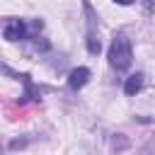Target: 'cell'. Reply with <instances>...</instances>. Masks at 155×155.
<instances>
[{
	"mask_svg": "<svg viewBox=\"0 0 155 155\" xmlns=\"http://www.w3.org/2000/svg\"><path fill=\"white\" fill-rule=\"evenodd\" d=\"M131 61H133V53H131L128 39L121 36V34L114 36V41H111V46H109V63H111V68H114V70H128Z\"/></svg>",
	"mask_w": 155,
	"mask_h": 155,
	"instance_id": "cell-1",
	"label": "cell"
},
{
	"mask_svg": "<svg viewBox=\"0 0 155 155\" xmlns=\"http://www.w3.org/2000/svg\"><path fill=\"white\" fill-rule=\"evenodd\" d=\"M85 12H87V51L92 56H97L102 51V44H99V36H97V17H94L90 2H85Z\"/></svg>",
	"mask_w": 155,
	"mask_h": 155,
	"instance_id": "cell-2",
	"label": "cell"
},
{
	"mask_svg": "<svg viewBox=\"0 0 155 155\" xmlns=\"http://www.w3.org/2000/svg\"><path fill=\"white\" fill-rule=\"evenodd\" d=\"M24 36H27V24L22 19L7 22V27H5V39L7 41H17V39H24Z\"/></svg>",
	"mask_w": 155,
	"mask_h": 155,
	"instance_id": "cell-3",
	"label": "cell"
},
{
	"mask_svg": "<svg viewBox=\"0 0 155 155\" xmlns=\"http://www.w3.org/2000/svg\"><path fill=\"white\" fill-rule=\"evenodd\" d=\"M87 80H90V68H75L68 75V87L70 90H80Z\"/></svg>",
	"mask_w": 155,
	"mask_h": 155,
	"instance_id": "cell-4",
	"label": "cell"
},
{
	"mask_svg": "<svg viewBox=\"0 0 155 155\" xmlns=\"http://www.w3.org/2000/svg\"><path fill=\"white\" fill-rule=\"evenodd\" d=\"M143 87V73H136V75H131L128 80H126V85H124V92L128 94V97H133L138 90Z\"/></svg>",
	"mask_w": 155,
	"mask_h": 155,
	"instance_id": "cell-5",
	"label": "cell"
},
{
	"mask_svg": "<svg viewBox=\"0 0 155 155\" xmlns=\"http://www.w3.org/2000/svg\"><path fill=\"white\" fill-rule=\"evenodd\" d=\"M114 2H119V5H131L133 0H114Z\"/></svg>",
	"mask_w": 155,
	"mask_h": 155,
	"instance_id": "cell-6",
	"label": "cell"
}]
</instances>
